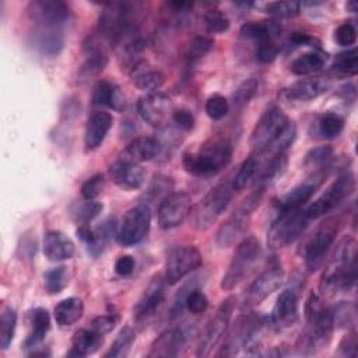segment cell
Listing matches in <instances>:
<instances>
[{"label":"cell","mask_w":358,"mask_h":358,"mask_svg":"<svg viewBox=\"0 0 358 358\" xmlns=\"http://www.w3.org/2000/svg\"><path fill=\"white\" fill-rule=\"evenodd\" d=\"M185 333L179 327H172L162 331L151 344L147 354L148 358H171L179 355L185 345Z\"/></svg>","instance_id":"cell-25"},{"label":"cell","mask_w":358,"mask_h":358,"mask_svg":"<svg viewBox=\"0 0 358 358\" xmlns=\"http://www.w3.org/2000/svg\"><path fill=\"white\" fill-rule=\"evenodd\" d=\"M358 340H357V333L354 330L348 331L340 341L338 344V355L340 357H347V358H355L358 351Z\"/></svg>","instance_id":"cell-55"},{"label":"cell","mask_w":358,"mask_h":358,"mask_svg":"<svg viewBox=\"0 0 358 358\" xmlns=\"http://www.w3.org/2000/svg\"><path fill=\"white\" fill-rule=\"evenodd\" d=\"M185 308L187 310H190L192 313L194 315H199V313H203L207 310L208 308V298L206 296V294L199 289V288H192L187 295H186V299H185Z\"/></svg>","instance_id":"cell-51"},{"label":"cell","mask_w":358,"mask_h":358,"mask_svg":"<svg viewBox=\"0 0 358 358\" xmlns=\"http://www.w3.org/2000/svg\"><path fill=\"white\" fill-rule=\"evenodd\" d=\"M31 331L27 336L22 347L24 350H35L45 340L50 329V316L45 308H35L28 315Z\"/></svg>","instance_id":"cell-31"},{"label":"cell","mask_w":358,"mask_h":358,"mask_svg":"<svg viewBox=\"0 0 358 358\" xmlns=\"http://www.w3.org/2000/svg\"><path fill=\"white\" fill-rule=\"evenodd\" d=\"M263 193V189L256 187L238 204V207L231 213V215L220 225L215 234V243L220 248H229L245 235L246 228L249 225V220L253 211L259 207Z\"/></svg>","instance_id":"cell-5"},{"label":"cell","mask_w":358,"mask_h":358,"mask_svg":"<svg viewBox=\"0 0 358 358\" xmlns=\"http://www.w3.org/2000/svg\"><path fill=\"white\" fill-rule=\"evenodd\" d=\"M334 326L338 324L341 327H354L355 324V305L352 302H341L333 310Z\"/></svg>","instance_id":"cell-50"},{"label":"cell","mask_w":358,"mask_h":358,"mask_svg":"<svg viewBox=\"0 0 358 358\" xmlns=\"http://www.w3.org/2000/svg\"><path fill=\"white\" fill-rule=\"evenodd\" d=\"M234 190L232 180H224L215 185L194 207H192L189 214V225L196 231L208 229L227 210L232 200Z\"/></svg>","instance_id":"cell-4"},{"label":"cell","mask_w":358,"mask_h":358,"mask_svg":"<svg viewBox=\"0 0 358 358\" xmlns=\"http://www.w3.org/2000/svg\"><path fill=\"white\" fill-rule=\"evenodd\" d=\"M113 124V117L105 110L92 112L85 123L84 145L87 151L96 150L105 140L108 131Z\"/></svg>","instance_id":"cell-23"},{"label":"cell","mask_w":358,"mask_h":358,"mask_svg":"<svg viewBox=\"0 0 358 358\" xmlns=\"http://www.w3.org/2000/svg\"><path fill=\"white\" fill-rule=\"evenodd\" d=\"M204 109L213 120H220L229 112V102L221 94H213L207 98Z\"/></svg>","instance_id":"cell-49"},{"label":"cell","mask_w":358,"mask_h":358,"mask_svg":"<svg viewBox=\"0 0 358 358\" xmlns=\"http://www.w3.org/2000/svg\"><path fill=\"white\" fill-rule=\"evenodd\" d=\"M214 41L210 36L206 35H197L190 39L186 52H185V60L187 66L196 64L199 60H201L211 49H213Z\"/></svg>","instance_id":"cell-38"},{"label":"cell","mask_w":358,"mask_h":358,"mask_svg":"<svg viewBox=\"0 0 358 358\" xmlns=\"http://www.w3.org/2000/svg\"><path fill=\"white\" fill-rule=\"evenodd\" d=\"M323 180V173H313L312 179H308L306 182L295 186L288 193H285L281 199L277 201V213H285V211H295L302 208L310 197L315 194L316 189L320 186Z\"/></svg>","instance_id":"cell-21"},{"label":"cell","mask_w":358,"mask_h":358,"mask_svg":"<svg viewBox=\"0 0 358 358\" xmlns=\"http://www.w3.org/2000/svg\"><path fill=\"white\" fill-rule=\"evenodd\" d=\"M234 308H235V298H232V296L225 298L220 303L215 313L208 319V322L206 323V326L203 329V333L200 334L197 350H196L197 357L210 355L211 350L224 337V334L229 326V320H231Z\"/></svg>","instance_id":"cell-12"},{"label":"cell","mask_w":358,"mask_h":358,"mask_svg":"<svg viewBox=\"0 0 358 358\" xmlns=\"http://www.w3.org/2000/svg\"><path fill=\"white\" fill-rule=\"evenodd\" d=\"M73 241L62 231H48L43 238V253L50 262L69 260L74 255Z\"/></svg>","instance_id":"cell-29"},{"label":"cell","mask_w":358,"mask_h":358,"mask_svg":"<svg viewBox=\"0 0 358 358\" xmlns=\"http://www.w3.org/2000/svg\"><path fill=\"white\" fill-rule=\"evenodd\" d=\"M256 59L263 63V64H267V63H271L274 62V59L277 57L278 55V46L275 45L274 41L271 42H266L263 45H259L256 48Z\"/></svg>","instance_id":"cell-56"},{"label":"cell","mask_w":358,"mask_h":358,"mask_svg":"<svg viewBox=\"0 0 358 358\" xmlns=\"http://www.w3.org/2000/svg\"><path fill=\"white\" fill-rule=\"evenodd\" d=\"M109 173L112 180L123 190L140 189L145 180V171L140 164L117 158L110 166Z\"/></svg>","instance_id":"cell-20"},{"label":"cell","mask_w":358,"mask_h":358,"mask_svg":"<svg viewBox=\"0 0 358 358\" xmlns=\"http://www.w3.org/2000/svg\"><path fill=\"white\" fill-rule=\"evenodd\" d=\"M281 31L275 21H260V22H246L241 27V36L256 45H263L266 42L274 41L275 35Z\"/></svg>","instance_id":"cell-33"},{"label":"cell","mask_w":358,"mask_h":358,"mask_svg":"<svg viewBox=\"0 0 358 358\" xmlns=\"http://www.w3.org/2000/svg\"><path fill=\"white\" fill-rule=\"evenodd\" d=\"M106 64H108V56L105 52L88 53L85 62L81 64L78 70V80L87 81L96 77L99 73L103 71Z\"/></svg>","instance_id":"cell-39"},{"label":"cell","mask_w":358,"mask_h":358,"mask_svg":"<svg viewBox=\"0 0 358 358\" xmlns=\"http://www.w3.org/2000/svg\"><path fill=\"white\" fill-rule=\"evenodd\" d=\"M151 225V210L147 204H137L127 210L117 228L116 239L122 246L140 243L148 234Z\"/></svg>","instance_id":"cell-13"},{"label":"cell","mask_w":358,"mask_h":358,"mask_svg":"<svg viewBox=\"0 0 358 358\" xmlns=\"http://www.w3.org/2000/svg\"><path fill=\"white\" fill-rule=\"evenodd\" d=\"M355 190V178L351 172L341 173L315 201H312L305 213L308 218L317 220L324 217L331 210H334L343 200L348 199Z\"/></svg>","instance_id":"cell-11"},{"label":"cell","mask_w":358,"mask_h":358,"mask_svg":"<svg viewBox=\"0 0 358 358\" xmlns=\"http://www.w3.org/2000/svg\"><path fill=\"white\" fill-rule=\"evenodd\" d=\"M129 74H130L131 83L138 90L145 92H154L158 88H161L162 84L165 83V74L159 69L151 66L144 59H141L137 64H134L130 69Z\"/></svg>","instance_id":"cell-27"},{"label":"cell","mask_w":358,"mask_h":358,"mask_svg":"<svg viewBox=\"0 0 358 358\" xmlns=\"http://www.w3.org/2000/svg\"><path fill=\"white\" fill-rule=\"evenodd\" d=\"M334 38L340 46H351L357 41V28L352 22H343L337 27Z\"/></svg>","instance_id":"cell-53"},{"label":"cell","mask_w":358,"mask_h":358,"mask_svg":"<svg viewBox=\"0 0 358 358\" xmlns=\"http://www.w3.org/2000/svg\"><path fill=\"white\" fill-rule=\"evenodd\" d=\"M289 42L296 45V46H305V45H309L312 42V38L306 34H302V32H294L289 36Z\"/></svg>","instance_id":"cell-59"},{"label":"cell","mask_w":358,"mask_h":358,"mask_svg":"<svg viewBox=\"0 0 358 358\" xmlns=\"http://www.w3.org/2000/svg\"><path fill=\"white\" fill-rule=\"evenodd\" d=\"M203 21L208 32L221 34L229 28V20L224 11L215 7H210L203 14Z\"/></svg>","instance_id":"cell-45"},{"label":"cell","mask_w":358,"mask_h":358,"mask_svg":"<svg viewBox=\"0 0 358 358\" xmlns=\"http://www.w3.org/2000/svg\"><path fill=\"white\" fill-rule=\"evenodd\" d=\"M103 344V336L90 329H78L71 337V350L67 357H87L96 352Z\"/></svg>","instance_id":"cell-32"},{"label":"cell","mask_w":358,"mask_h":358,"mask_svg":"<svg viewBox=\"0 0 358 358\" xmlns=\"http://www.w3.org/2000/svg\"><path fill=\"white\" fill-rule=\"evenodd\" d=\"M340 229V220L336 217L324 220L310 235H308L301 243L298 253L303 257L309 270H316L322 266L324 256L334 243V239Z\"/></svg>","instance_id":"cell-6"},{"label":"cell","mask_w":358,"mask_h":358,"mask_svg":"<svg viewBox=\"0 0 358 358\" xmlns=\"http://www.w3.org/2000/svg\"><path fill=\"white\" fill-rule=\"evenodd\" d=\"M264 13L277 18H291L299 14L301 3L296 1H270L263 6Z\"/></svg>","instance_id":"cell-48"},{"label":"cell","mask_w":358,"mask_h":358,"mask_svg":"<svg viewBox=\"0 0 358 358\" xmlns=\"http://www.w3.org/2000/svg\"><path fill=\"white\" fill-rule=\"evenodd\" d=\"M32 46L46 56H56L60 53L64 45V36L62 28L35 25L31 34Z\"/></svg>","instance_id":"cell-26"},{"label":"cell","mask_w":358,"mask_h":358,"mask_svg":"<svg viewBox=\"0 0 358 358\" xmlns=\"http://www.w3.org/2000/svg\"><path fill=\"white\" fill-rule=\"evenodd\" d=\"M326 55L320 50L306 52L298 57H295L289 63V70L295 76H309L319 71L326 63Z\"/></svg>","instance_id":"cell-35"},{"label":"cell","mask_w":358,"mask_h":358,"mask_svg":"<svg viewBox=\"0 0 358 358\" xmlns=\"http://www.w3.org/2000/svg\"><path fill=\"white\" fill-rule=\"evenodd\" d=\"M331 157H333V148L330 145L315 147L306 154L303 165L306 169H312L315 171V173H320L317 171L324 168L331 159Z\"/></svg>","instance_id":"cell-44"},{"label":"cell","mask_w":358,"mask_h":358,"mask_svg":"<svg viewBox=\"0 0 358 358\" xmlns=\"http://www.w3.org/2000/svg\"><path fill=\"white\" fill-rule=\"evenodd\" d=\"M165 284L166 281L164 277H152V280L144 288L141 296L133 308V316L137 320H144L154 315V312L158 309V306L162 303L165 298Z\"/></svg>","instance_id":"cell-19"},{"label":"cell","mask_w":358,"mask_h":358,"mask_svg":"<svg viewBox=\"0 0 358 358\" xmlns=\"http://www.w3.org/2000/svg\"><path fill=\"white\" fill-rule=\"evenodd\" d=\"M134 267H136V262L130 255L119 256L115 262V271L122 277L130 275L134 271Z\"/></svg>","instance_id":"cell-58"},{"label":"cell","mask_w":358,"mask_h":358,"mask_svg":"<svg viewBox=\"0 0 358 358\" xmlns=\"http://www.w3.org/2000/svg\"><path fill=\"white\" fill-rule=\"evenodd\" d=\"M284 281V270L280 264H271L249 285L242 298V308L252 309L260 305L267 296L281 287Z\"/></svg>","instance_id":"cell-16"},{"label":"cell","mask_w":358,"mask_h":358,"mask_svg":"<svg viewBox=\"0 0 358 358\" xmlns=\"http://www.w3.org/2000/svg\"><path fill=\"white\" fill-rule=\"evenodd\" d=\"M344 129V119L333 112L324 113L319 120V131L324 138H336Z\"/></svg>","instance_id":"cell-47"},{"label":"cell","mask_w":358,"mask_h":358,"mask_svg":"<svg viewBox=\"0 0 358 358\" xmlns=\"http://www.w3.org/2000/svg\"><path fill=\"white\" fill-rule=\"evenodd\" d=\"M298 320V296L294 289H284L271 310L270 322L278 327H291Z\"/></svg>","instance_id":"cell-24"},{"label":"cell","mask_w":358,"mask_h":358,"mask_svg":"<svg viewBox=\"0 0 358 358\" xmlns=\"http://www.w3.org/2000/svg\"><path fill=\"white\" fill-rule=\"evenodd\" d=\"M162 151V144L157 137H137L131 140L119 158L140 164L151 161Z\"/></svg>","instance_id":"cell-28"},{"label":"cell","mask_w":358,"mask_h":358,"mask_svg":"<svg viewBox=\"0 0 358 358\" xmlns=\"http://www.w3.org/2000/svg\"><path fill=\"white\" fill-rule=\"evenodd\" d=\"M203 264V256L196 246L183 245L173 248L165 262V281L169 285L179 282L183 277Z\"/></svg>","instance_id":"cell-14"},{"label":"cell","mask_w":358,"mask_h":358,"mask_svg":"<svg viewBox=\"0 0 358 358\" xmlns=\"http://www.w3.org/2000/svg\"><path fill=\"white\" fill-rule=\"evenodd\" d=\"M305 317L306 324L296 341V350L301 354L308 355L317 352L330 343L334 320L331 309L313 292L306 299Z\"/></svg>","instance_id":"cell-1"},{"label":"cell","mask_w":358,"mask_h":358,"mask_svg":"<svg viewBox=\"0 0 358 358\" xmlns=\"http://www.w3.org/2000/svg\"><path fill=\"white\" fill-rule=\"evenodd\" d=\"M117 320H119V317L113 313L112 315H101L91 320V329L103 336V334L110 333L115 329V326L117 324Z\"/></svg>","instance_id":"cell-54"},{"label":"cell","mask_w":358,"mask_h":358,"mask_svg":"<svg viewBox=\"0 0 358 358\" xmlns=\"http://www.w3.org/2000/svg\"><path fill=\"white\" fill-rule=\"evenodd\" d=\"M43 284L45 289L50 295L60 294L69 284V271L64 266H57L48 270L43 274Z\"/></svg>","instance_id":"cell-41"},{"label":"cell","mask_w":358,"mask_h":358,"mask_svg":"<svg viewBox=\"0 0 358 358\" xmlns=\"http://www.w3.org/2000/svg\"><path fill=\"white\" fill-rule=\"evenodd\" d=\"M262 165V157L252 152L239 166L236 175L232 179V186L235 190H242L250 183H255L259 169Z\"/></svg>","instance_id":"cell-36"},{"label":"cell","mask_w":358,"mask_h":358,"mask_svg":"<svg viewBox=\"0 0 358 358\" xmlns=\"http://www.w3.org/2000/svg\"><path fill=\"white\" fill-rule=\"evenodd\" d=\"M134 340H136V331L129 326L123 327L119 331V334L116 336L115 341L112 343V345H110L109 351L105 354V357L106 358H123V357H126L129 354Z\"/></svg>","instance_id":"cell-40"},{"label":"cell","mask_w":358,"mask_h":358,"mask_svg":"<svg viewBox=\"0 0 358 358\" xmlns=\"http://www.w3.org/2000/svg\"><path fill=\"white\" fill-rule=\"evenodd\" d=\"M17 327V313L13 308L7 306L1 310L0 315V347L7 350L14 338Z\"/></svg>","instance_id":"cell-42"},{"label":"cell","mask_w":358,"mask_h":358,"mask_svg":"<svg viewBox=\"0 0 358 358\" xmlns=\"http://www.w3.org/2000/svg\"><path fill=\"white\" fill-rule=\"evenodd\" d=\"M357 281V242L351 236H345L336 248L334 255L326 267L320 291L324 295L350 291Z\"/></svg>","instance_id":"cell-2"},{"label":"cell","mask_w":358,"mask_h":358,"mask_svg":"<svg viewBox=\"0 0 358 358\" xmlns=\"http://www.w3.org/2000/svg\"><path fill=\"white\" fill-rule=\"evenodd\" d=\"M289 119L284 113V110L273 105L263 112L260 119L256 122L252 134H250V145L255 154H263L267 151L273 143L280 137Z\"/></svg>","instance_id":"cell-10"},{"label":"cell","mask_w":358,"mask_h":358,"mask_svg":"<svg viewBox=\"0 0 358 358\" xmlns=\"http://www.w3.org/2000/svg\"><path fill=\"white\" fill-rule=\"evenodd\" d=\"M105 189V178L102 173L92 175L81 185V196L84 200H95Z\"/></svg>","instance_id":"cell-52"},{"label":"cell","mask_w":358,"mask_h":358,"mask_svg":"<svg viewBox=\"0 0 358 358\" xmlns=\"http://www.w3.org/2000/svg\"><path fill=\"white\" fill-rule=\"evenodd\" d=\"M257 90H259V80L256 78L245 80L232 94L234 108L236 109L245 108L249 103V101L257 94Z\"/></svg>","instance_id":"cell-46"},{"label":"cell","mask_w":358,"mask_h":358,"mask_svg":"<svg viewBox=\"0 0 358 358\" xmlns=\"http://www.w3.org/2000/svg\"><path fill=\"white\" fill-rule=\"evenodd\" d=\"M175 106L172 99L159 91L147 92L137 101V112L141 119L152 127L162 129L172 120Z\"/></svg>","instance_id":"cell-15"},{"label":"cell","mask_w":358,"mask_h":358,"mask_svg":"<svg viewBox=\"0 0 358 358\" xmlns=\"http://www.w3.org/2000/svg\"><path fill=\"white\" fill-rule=\"evenodd\" d=\"M102 208H103V206L99 201L84 200L83 203H80L71 208V218L78 225H87L101 214Z\"/></svg>","instance_id":"cell-43"},{"label":"cell","mask_w":358,"mask_h":358,"mask_svg":"<svg viewBox=\"0 0 358 358\" xmlns=\"http://www.w3.org/2000/svg\"><path fill=\"white\" fill-rule=\"evenodd\" d=\"M309 221L310 220L302 208L277 213V217L268 229V246L271 249H281L294 243L299 236H302L309 225Z\"/></svg>","instance_id":"cell-9"},{"label":"cell","mask_w":358,"mask_h":358,"mask_svg":"<svg viewBox=\"0 0 358 358\" xmlns=\"http://www.w3.org/2000/svg\"><path fill=\"white\" fill-rule=\"evenodd\" d=\"M358 71V52L357 49H348L336 56L330 74L334 78H348L354 77Z\"/></svg>","instance_id":"cell-37"},{"label":"cell","mask_w":358,"mask_h":358,"mask_svg":"<svg viewBox=\"0 0 358 358\" xmlns=\"http://www.w3.org/2000/svg\"><path fill=\"white\" fill-rule=\"evenodd\" d=\"M232 144L224 137H211L194 152H185L182 165L193 176H211L225 168L232 158Z\"/></svg>","instance_id":"cell-3"},{"label":"cell","mask_w":358,"mask_h":358,"mask_svg":"<svg viewBox=\"0 0 358 358\" xmlns=\"http://www.w3.org/2000/svg\"><path fill=\"white\" fill-rule=\"evenodd\" d=\"M55 320L60 327H69L78 322L84 313V303L77 296H70L60 301L55 306Z\"/></svg>","instance_id":"cell-34"},{"label":"cell","mask_w":358,"mask_h":358,"mask_svg":"<svg viewBox=\"0 0 358 358\" xmlns=\"http://www.w3.org/2000/svg\"><path fill=\"white\" fill-rule=\"evenodd\" d=\"M260 256H262V245L259 239L255 236L243 238L239 242L229 262L227 273L221 280V284H220L221 289L231 291L236 285H239L243 281V278L250 273V270L257 263Z\"/></svg>","instance_id":"cell-7"},{"label":"cell","mask_w":358,"mask_h":358,"mask_svg":"<svg viewBox=\"0 0 358 358\" xmlns=\"http://www.w3.org/2000/svg\"><path fill=\"white\" fill-rule=\"evenodd\" d=\"M92 103L120 112L126 106V98L115 83H110L108 80H99L92 90Z\"/></svg>","instance_id":"cell-30"},{"label":"cell","mask_w":358,"mask_h":358,"mask_svg":"<svg viewBox=\"0 0 358 358\" xmlns=\"http://www.w3.org/2000/svg\"><path fill=\"white\" fill-rule=\"evenodd\" d=\"M264 319L255 313H242L235 322L228 326L224 334V343L217 357H234L239 352L241 348L248 350L250 343L255 340L256 334L262 330Z\"/></svg>","instance_id":"cell-8"},{"label":"cell","mask_w":358,"mask_h":358,"mask_svg":"<svg viewBox=\"0 0 358 358\" xmlns=\"http://www.w3.org/2000/svg\"><path fill=\"white\" fill-rule=\"evenodd\" d=\"M192 197L186 192L168 193L158 206V224L162 229L180 225L190 214Z\"/></svg>","instance_id":"cell-18"},{"label":"cell","mask_w":358,"mask_h":358,"mask_svg":"<svg viewBox=\"0 0 358 358\" xmlns=\"http://www.w3.org/2000/svg\"><path fill=\"white\" fill-rule=\"evenodd\" d=\"M172 122L176 124L178 129L183 131H189L194 127V116L187 109H175L172 115Z\"/></svg>","instance_id":"cell-57"},{"label":"cell","mask_w":358,"mask_h":358,"mask_svg":"<svg viewBox=\"0 0 358 358\" xmlns=\"http://www.w3.org/2000/svg\"><path fill=\"white\" fill-rule=\"evenodd\" d=\"M27 14L35 25L62 28L71 18V8L60 0H34L28 3Z\"/></svg>","instance_id":"cell-17"},{"label":"cell","mask_w":358,"mask_h":358,"mask_svg":"<svg viewBox=\"0 0 358 358\" xmlns=\"http://www.w3.org/2000/svg\"><path fill=\"white\" fill-rule=\"evenodd\" d=\"M329 87L330 81L326 77L301 78L292 83L289 87L284 88L282 95L285 99L292 102H308L324 94Z\"/></svg>","instance_id":"cell-22"},{"label":"cell","mask_w":358,"mask_h":358,"mask_svg":"<svg viewBox=\"0 0 358 358\" xmlns=\"http://www.w3.org/2000/svg\"><path fill=\"white\" fill-rule=\"evenodd\" d=\"M345 8H347V11H350V13H357L358 11V3L357 1H347L345 3Z\"/></svg>","instance_id":"cell-60"}]
</instances>
